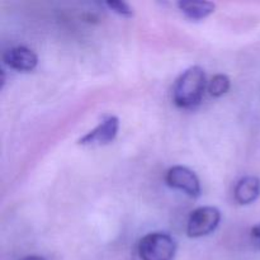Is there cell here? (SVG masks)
Returning a JSON list of instances; mask_svg holds the SVG:
<instances>
[{"label": "cell", "instance_id": "4", "mask_svg": "<svg viewBox=\"0 0 260 260\" xmlns=\"http://www.w3.org/2000/svg\"><path fill=\"white\" fill-rule=\"evenodd\" d=\"M165 182L170 188L182 190L192 198L201 196V183L194 172L187 167L177 165L170 168L165 174Z\"/></svg>", "mask_w": 260, "mask_h": 260}, {"label": "cell", "instance_id": "11", "mask_svg": "<svg viewBox=\"0 0 260 260\" xmlns=\"http://www.w3.org/2000/svg\"><path fill=\"white\" fill-rule=\"evenodd\" d=\"M250 239L254 248L260 250V223L254 226V228L250 230Z\"/></svg>", "mask_w": 260, "mask_h": 260}, {"label": "cell", "instance_id": "9", "mask_svg": "<svg viewBox=\"0 0 260 260\" xmlns=\"http://www.w3.org/2000/svg\"><path fill=\"white\" fill-rule=\"evenodd\" d=\"M230 79L229 76L223 75V74H217V75L213 76L211 79V81L208 83V91L212 96L218 98V96H222L223 94H226L230 89Z\"/></svg>", "mask_w": 260, "mask_h": 260}, {"label": "cell", "instance_id": "6", "mask_svg": "<svg viewBox=\"0 0 260 260\" xmlns=\"http://www.w3.org/2000/svg\"><path fill=\"white\" fill-rule=\"evenodd\" d=\"M3 61L13 70L20 73H29L35 70L38 63V57L30 48L24 46L12 47L3 53Z\"/></svg>", "mask_w": 260, "mask_h": 260}, {"label": "cell", "instance_id": "1", "mask_svg": "<svg viewBox=\"0 0 260 260\" xmlns=\"http://www.w3.org/2000/svg\"><path fill=\"white\" fill-rule=\"evenodd\" d=\"M206 90V74L201 66H192L180 74L173 86V101L179 108L198 106Z\"/></svg>", "mask_w": 260, "mask_h": 260}, {"label": "cell", "instance_id": "3", "mask_svg": "<svg viewBox=\"0 0 260 260\" xmlns=\"http://www.w3.org/2000/svg\"><path fill=\"white\" fill-rule=\"evenodd\" d=\"M221 221V212L212 206L200 207L190 213L187 222V235L197 239L210 235L217 229Z\"/></svg>", "mask_w": 260, "mask_h": 260}, {"label": "cell", "instance_id": "7", "mask_svg": "<svg viewBox=\"0 0 260 260\" xmlns=\"http://www.w3.org/2000/svg\"><path fill=\"white\" fill-rule=\"evenodd\" d=\"M260 196V179L258 177L241 178L234 189V198L241 206H246L258 200Z\"/></svg>", "mask_w": 260, "mask_h": 260}, {"label": "cell", "instance_id": "12", "mask_svg": "<svg viewBox=\"0 0 260 260\" xmlns=\"http://www.w3.org/2000/svg\"><path fill=\"white\" fill-rule=\"evenodd\" d=\"M22 260H46V259L38 255H29V256H25V258H23Z\"/></svg>", "mask_w": 260, "mask_h": 260}, {"label": "cell", "instance_id": "10", "mask_svg": "<svg viewBox=\"0 0 260 260\" xmlns=\"http://www.w3.org/2000/svg\"><path fill=\"white\" fill-rule=\"evenodd\" d=\"M106 5L109 8V9L113 10L114 13H117L118 15H122V17L129 18L134 15V10H132V8L124 2H107Z\"/></svg>", "mask_w": 260, "mask_h": 260}, {"label": "cell", "instance_id": "8", "mask_svg": "<svg viewBox=\"0 0 260 260\" xmlns=\"http://www.w3.org/2000/svg\"><path fill=\"white\" fill-rule=\"evenodd\" d=\"M178 8L190 20H202L215 12L216 5L211 2H179Z\"/></svg>", "mask_w": 260, "mask_h": 260}, {"label": "cell", "instance_id": "2", "mask_svg": "<svg viewBox=\"0 0 260 260\" xmlns=\"http://www.w3.org/2000/svg\"><path fill=\"white\" fill-rule=\"evenodd\" d=\"M137 250L141 260H173L177 243L167 233H150L140 240Z\"/></svg>", "mask_w": 260, "mask_h": 260}, {"label": "cell", "instance_id": "5", "mask_svg": "<svg viewBox=\"0 0 260 260\" xmlns=\"http://www.w3.org/2000/svg\"><path fill=\"white\" fill-rule=\"evenodd\" d=\"M119 119L116 116H109L104 118L98 126L79 140V144L84 146L93 145H106L113 141L118 134Z\"/></svg>", "mask_w": 260, "mask_h": 260}]
</instances>
